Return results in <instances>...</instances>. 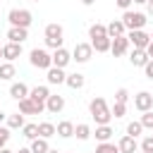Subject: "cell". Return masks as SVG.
Masks as SVG:
<instances>
[{
  "instance_id": "1",
  "label": "cell",
  "mask_w": 153,
  "mask_h": 153,
  "mask_svg": "<svg viewBox=\"0 0 153 153\" xmlns=\"http://www.w3.org/2000/svg\"><path fill=\"white\" fill-rule=\"evenodd\" d=\"M88 112H91V117L96 120V124H108L110 117H112V110L108 108L105 98H100V96H96V98L88 103Z\"/></svg>"
},
{
  "instance_id": "2",
  "label": "cell",
  "mask_w": 153,
  "mask_h": 153,
  "mask_svg": "<svg viewBox=\"0 0 153 153\" xmlns=\"http://www.w3.org/2000/svg\"><path fill=\"white\" fill-rule=\"evenodd\" d=\"M122 22H124L127 31H136V29H143L148 19H146V14H143V12H131V10H124Z\"/></svg>"
},
{
  "instance_id": "3",
  "label": "cell",
  "mask_w": 153,
  "mask_h": 153,
  "mask_svg": "<svg viewBox=\"0 0 153 153\" xmlns=\"http://www.w3.org/2000/svg\"><path fill=\"white\" fill-rule=\"evenodd\" d=\"M45 45L48 48H62V36H65V31H62V26L60 24H48L45 26Z\"/></svg>"
},
{
  "instance_id": "4",
  "label": "cell",
  "mask_w": 153,
  "mask_h": 153,
  "mask_svg": "<svg viewBox=\"0 0 153 153\" xmlns=\"http://www.w3.org/2000/svg\"><path fill=\"white\" fill-rule=\"evenodd\" d=\"M7 22H10L12 26H24V29H29L31 22H33V14H31L29 10H10Z\"/></svg>"
},
{
  "instance_id": "5",
  "label": "cell",
  "mask_w": 153,
  "mask_h": 153,
  "mask_svg": "<svg viewBox=\"0 0 153 153\" xmlns=\"http://www.w3.org/2000/svg\"><path fill=\"white\" fill-rule=\"evenodd\" d=\"M29 60H31V65L38 67V69H50V67H53V55H50L48 50H43V48H33Z\"/></svg>"
},
{
  "instance_id": "6",
  "label": "cell",
  "mask_w": 153,
  "mask_h": 153,
  "mask_svg": "<svg viewBox=\"0 0 153 153\" xmlns=\"http://www.w3.org/2000/svg\"><path fill=\"white\" fill-rule=\"evenodd\" d=\"M93 57V45L91 43H76L74 50H72V60L76 62H88Z\"/></svg>"
},
{
  "instance_id": "7",
  "label": "cell",
  "mask_w": 153,
  "mask_h": 153,
  "mask_svg": "<svg viewBox=\"0 0 153 153\" xmlns=\"http://www.w3.org/2000/svg\"><path fill=\"white\" fill-rule=\"evenodd\" d=\"M127 38H129V43L134 45V48H143L146 50V45L151 43V36L143 31V29H136V31H129L127 33Z\"/></svg>"
},
{
  "instance_id": "8",
  "label": "cell",
  "mask_w": 153,
  "mask_h": 153,
  "mask_svg": "<svg viewBox=\"0 0 153 153\" xmlns=\"http://www.w3.org/2000/svg\"><path fill=\"white\" fill-rule=\"evenodd\" d=\"M134 108H136V110H141V112L153 110V96H151L148 91H139V93L134 96Z\"/></svg>"
},
{
  "instance_id": "9",
  "label": "cell",
  "mask_w": 153,
  "mask_h": 153,
  "mask_svg": "<svg viewBox=\"0 0 153 153\" xmlns=\"http://www.w3.org/2000/svg\"><path fill=\"white\" fill-rule=\"evenodd\" d=\"M43 110H45V108H43V105H38V103H33L29 96L19 100V112H22V115H41Z\"/></svg>"
},
{
  "instance_id": "10",
  "label": "cell",
  "mask_w": 153,
  "mask_h": 153,
  "mask_svg": "<svg viewBox=\"0 0 153 153\" xmlns=\"http://www.w3.org/2000/svg\"><path fill=\"white\" fill-rule=\"evenodd\" d=\"M129 50V38L127 36H115L112 38V45H110V53L115 55V57H120V55H124Z\"/></svg>"
},
{
  "instance_id": "11",
  "label": "cell",
  "mask_w": 153,
  "mask_h": 153,
  "mask_svg": "<svg viewBox=\"0 0 153 153\" xmlns=\"http://www.w3.org/2000/svg\"><path fill=\"white\" fill-rule=\"evenodd\" d=\"M69 62H72V53H69V50H65V48H55V53H53V65L65 69Z\"/></svg>"
},
{
  "instance_id": "12",
  "label": "cell",
  "mask_w": 153,
  "mask_h": 153,
  "mask_svg": "<svg viewBox=\"0 0 153 153\" xmlns=\"http://www.w3.org/2000/svg\"><path fill=\"white\" fill-rule=\"evenodd\" d=\"M48 96H50V91H48V86H33V88L29 91V98H31L33 103H38V105H43V108H45V100H48Z\"/></svg>"
},
{
  "instance_id": "13",
  "label": "cell",
  "mask_w": 153,
  "mask_h": 153,
  "mask_svg": "<svg viewBox=\"0 0 153 153\" xmlns=\"http://www.w3.org/2000/svg\"><path fill=\"white\" fill-rule=\"evenodd\" d=\"M45 79H48V84H65V79H67V74H65V69L62 67H50V69H45Z\"/></svg>"
},
{
  "instance_id": "14",
  "label": "cell",
  "mask_w": 153,
  "mask_h": 153,
  "mask_svg": "<svg viewBox=\"0 0 153 153\" xmlns=\"http://www.w3.org/2000/svg\"><path fill=\"white\" fill-rule=\"evenodd\" d=\"M22 55V43H7V45H2V57L7 60V62H12V60H17Z\"/></svg>"
},
{
  "instance_id": "15",
  "label": "cell",
  "mask_w": 153,
  "mask_h": 153,
  "mask_svg": "<svg viewBox=\"0 0 153 153\" xmlns=\"http://www.w3.org/2000/svg\"><path fill=\"white\" fill-rule=\"evenodd\" d=\"M148 60H151V57H148V53H146L143 48H134L131 55H129V62H131L134 67H146Z\"/></svg>"
},
{
  "instance_id": "16",
  "label": "cell",
  "mask_w": 153,
  "mask_h": 153,
  "mask_svg": "<svg viewBox=\"0 0 153 153\" xmlns=\"http://www.w3.org/2000/svg\"><path fill=\"white\" fill-rule=\"evenodd\" d=\"M117 148H120V153H136V148H139V143H136V139H134V136H129V134H124V136L120 139V143H117Z\"/></svg>"
},
{
  "instance_id": "17",
  "label": "cell",
  "mask_w": 153,
  "mask_h": 153,
  "mask_svg": "<svg viewBox=\"0 0 153 153\" xmlns=\"http://www.w3.org/2000/svg\"><path fill=\"white\" fill-rule=\"evenodd\" d=\"M7 38H10L12 43H24V41L29 38V31H26L24 26H10V31H7Z\"/></svg>"
},
{
  "instance_id": "18",
  "label": "cell",
  "mask_w": 153,
  "mask_h": 153,
  "mask_svg": "<svg viewBox=\"0 0 153 153\" xmlns=\"http://www.w3.org/2000/svg\"><path fill=\"white\" fill-rule=\"evenodd\" d=\"M62 108H65V98H62V96H53V93H50V96H48V100H45V110L57 115Z\"/></svg>"
},
{
  "instance_id": "19",
  "label": "cell",
  "mask_w": 153,
  "mask_h": 153,
  "mask_svg": "<svg viewBox=\"0 0 153 153\" xmlns=\"http://www.w3.org/2000/svg\"><path fill=\"white\" fill-rule=\"evenodd\" d=\"M124 31H127V26H124L122 19H112V22L108 24V36H110V38H115V36H124Z\"/></svg>"
},
{
  "instance_id": "20",
  "label": "cell",
  "mask_w": 153,
  "mask_h": 153,
  "mask_svg": "<svg viewBox=\"0 0 153 153\" xmlns=\"http://www.w3.org/2000/svg\"><path fill=\"white\" fill-rule=\"evenodd\" d=\"M91 45H93V50H96V53H110L112 38H110V36H103V38H93V41H91Z\"/></svg>"
},
{
  "instance_id": "21",
  "label": "cell",
  "mask_w": 153,
  "mask_h": 153,
  "mask_svg": "<svg viewBox=\"0 0 153 153\" xmlns=\"http://www.w3.org/2000/svg\"><path fill=\"white\" fill-rule=\"evenodd\" d=\"M10 96H12L14 100H22V98L29 96V86L22 84V81H19V84H12V86H10Z\"/></svg>"
},
{
  "instance_id": "22",
  "label": "cell",
  "mask_w": 153,
  "mask_h": 153,
  "mask_svg": "<svg viewBox=\"0 0 153 153\" xmlns=\"http://www.w3.org/2000/svg\"><path fill=\"white\" fill-rule=\"evenodd\" d=\"M57 136H62V139H69V136H74V124L69 122V120H62V122H57Z\"/></svg>"
},
{
  "instance_id": "23",
  "label": "cell",
  "mask_w": 153,
  "mask_h": 153,
  "mask_svg": "<svg viewBox=\"0 0 153 153\" xmlns=\"http://www.w3.org/2000/svg\"><path fill=\"white\" fill-rule=\"evenodd\" d=\"M84 74H79V72H74V74H67V79H65V84L69 86V88H81L84 86Z\"/></svg>"
},
{
  "instance_id": "24",
  "label": "cell",
  "mask_w": 153,
  "mask_h": 153,
  "mask_svg": "<svg viewBox=\"0 0 153 153\" xmlns=\"http://www.w3.org/2000/svg\"><path fill=\"white\" fill-rule=\"evenodd\" d=\"M55 134H57V129H55L53 122H41V124H38V136L50 139V136H55Z\"/></svg>"
},
{
  "instance_id": "25",
  "label": "cell",
  "mask_w": 153,
  "mask_h": 153,
  "mask_svg": "<svg viewBox=\"0 0 153 153\" xmlns=\"http://www.w3.org/2000/svg\"><path fill=\"white\" fill-rule=\"evenodd\" d=\"M112 134H115V131H112L110 124H98V127H96V139H98V141H110Z\"/></svg>"
},
{
  "instance_id": "26",
  "label": "cell",
  "mask_w": 153,
  "mask_h": 153,
  "mask_svg": "<svg viewBox=\"0 0 153 153\" xmlns=\"http://www.w3.org/2000/svg\"><path fill=\"white\" fill-rule=\"evenodd\" d=\"M48 151H50L48 139L38 136V139H33V141H31V153H48Z\"/></svg>"
},
{
  "instance_id": "27",
  "label": "cell",
  "mask_w": 153,
  "mask_h": 153,
  "mask_svg": "<svg viewBox=\"0 0 153 153\" xmlns=\"http://www.w3.org/2000/svg\"><path fill=\"white\" fill-rule=\"evenodd\" d=\"M103 36H108V26H103V24H91L88 38L93 41V38H103Z\"/></svg>"
},
{
  "instance_id": "28",
  "label": "cell",
  "mask_w": 153,
  "mask_h": 153,
  "mask_svg": "<svg viewBox=\"0 0 153 153\" xmlns=\"http://www.w3.org/2000/svg\"><path fill=\"white\" fill-rule=\"evenodd\" d=\"M7 127H10V129H22V127H24V115H22V112L7 115Z\"/></svg>"
},
{
  "instance_id": "29",
  "label": "cell",
  "mask_w": 153,
  "mask_h": 153,
  "mask_svg": "<svg viewBox=\"0 0 153 153\" xmlns=\"http://www.w3.org/2000/svg\"><path fill=\"white\" fill-rule=\"evenodd\" d=\"M12 76H14V65H12V62H2V65H0V79L10 81Z\"/></svg>"
},
{
  "instance_id": "30",
  "label": "cell",
  "mask_w": 153,
  "mask_h": 153,
  "mask_svg": "<svg viewBox=\"0 0 153 153\" xmlns=\"http://www.w3.org/2000/svg\"><path fill=\"white\" fill-rule=\"evenodd\" d=\"M74 134H76L79 141H86V139L91 136V127H88V124H76V127H74Z\"/></svg>"
},
{
  "instance_id": "31",
  "label": "cell",
  "mask_w": 153,
  "mask_h": 153,
  "mask_svg": "<svg viewBox=\"0 0 153 153\" xmlns=\"http://www.w3.org/2000/svg\"><path fill=\"white\" fill-rule=\"evenodd\" d=\"M96 153H120V148L115 143H110V141H100L96 146Z\"/></svg>"
},
{
  "instance_id": "32",
  "label": "cell",
  "mask_w": 153,
  "mask_h": 153,
  "mask_svg": "<svg viewBox=\"0 0 153 153\" xmlns=\"http://www.w3.org/2000/svg\"><path fill=\"white\" fill-rule=\"evenodd\" d=\"M22 131H24V136H26V139H31V141H33V139H38V124H24V127H22Z\"/></svg>"
},
{
  "instance_id": "33",
  "label": "cell",
  "mask_w": 153,
  "mask_h": 153,
  "mask_svg": "<svg viewBox=\"0 0 153 153\" xmlns=\"http://www.w3.org/2000/svg\"><path fill=\"white\" fill-rule=\"evenodd\" d=\"M141 131H143V124H141V122H129V124H127V134H129V136L136 139Z\"/></svg>"
},
{
  "instance_id": "34",
  "label": "cell",
  "mask_w": 153,
  "mask_h": 153,
  "mask_svg": "<svg viewBox=\"0 0 153 153\" xmlns=\"http://www.w3.org/2000/svg\"><path fill=\"white\" fill-rule=\"evenodd\" d=\"M139 122L143 124V129H151V131H153V110H146V112L141 115Z\"/></svg>"
},
{
  "instance_id": "35",
  "label": "cell",
  "mask_w": 153,
  "mask_h": 153,
  "mask_svg": "<svg viewBox=\"0 0 153 153\" xmlns=\"http://www.w3.org/2000/svg\"><path fill=\"white\" fill-rule=\"evenodd\" d=\"M127 115V103H117L115 100V105H112V117H124Z\"/></svg>"
},
{
  "instance_id": "36",
  "label": "cell",
  "mask_w": 153,
  "mask_h": 153,
  "mask_svg": "<svg viewBox=\"0 0 153 153\" xmlns=\"http://www.w3.org/2000/svg\"><path fill=\"white\" fill-rule=\"evenodd\" d=\"M10 141V127H0V148H5Z\"/></svg>"
},
{
  "instance_id": "37",
  "label": "cell",
  "mask_w": 153,
  "mask_h": 153,
  "mask_svg": "<svg viewBox=\"0 0 153 153\" xmlns=\"http://www.w3.org/2000/svg\"><path fill=\"white\" fill-rule=\"evenodd\" d=\"M115 100H117V103H127V100H129V91H127V88H117Z\"/></svg>"
},
{
  "instance_id": "38",
  "label": "cell",
  "mask_w": 153,
  "mask_h": 153,
  "mask_svg": "<svg viewBox=\"0 0 153 153\" xmlns=\"http://www.w3.org/2000/svg\"><path fill=\"white\" fill-rule=\"evenodd\" d=\"M141 151H146V153H153V134H151V136H146V139L141 141Z\"/></svg>"
},
{
  "instance_id": "39",
  "label": "cell",
  "mask_w": 153,
  "mask_h": 153,
  "mask_svg": "<svg viewBox=\"0 0 153 153\" xmlns=\"http://www.w3.org/2000/svg\"><path fill=\"white\" fill-rule=\"evenodd\" d=\"M115 2H117V7H120V10H129L134 0H115Z\"/></svg>"
},
{
  "instance_id": "40",
  "label": "cell",
  "mask_w": 153,
  "mask_h": 153,
  "mask_svg": "<svg viewBox=\"0 0 153 153\" xmlns=\"http://www.w3.org/2000/svg\"><path fill=\"white\" fill-rule=\"evenodd\" d=\"M143 72H146V76H148V79H153V60H148V62H146Z\"/></svg>"
},
{
  "instance_id": "41",
  "label": "cell",
  "mask_w": 153,
  "mask_h": 153,
  "mask_svg": "<svg viewBox=\"0 0 153 153\" xmlns=\"http://www.w3.org/2000/svg\"><path fill=\"white\" fill-rule=\"evenodd\" d=\"M146 53H148V57H151V60H153V41H151V43H148V45H146Z\"/></svg>"
},
{
  "instance_id": "42",
  "label": "cell",
  "mask_w": 153,
  "mask_h": 153,
  "mask_svg": "<svg viewBox=\"0 0 153 153\" xmlns=\"http://www.w3.org/2000/svg\"><path fill=\"white\" fill-rule=\"evenodd\" d=\"M146 7H148V14H153V0H148V2H146Z\"/></svg>"
},
{
  "instance_id": "43",
  "label": "cell",
  "mask_w": 153,
  "mask_h": 153,
  "mask_svg": "<svg viewBox=\"0 0 153 153\" xmlns=\"http://www.w3.org/2000/svg\"><path fill=\"white\" fill-rule=\"evenodd\" d=\"M14 153H31V148H19V151H14Z\"/></svg>"
},
{
  "instance_id": "44",
  "label": "cell",
  "mask_w": 153,
  "mask_h": 153,
  "mask_svg": "<svg viewBox=\"0 0 153 153\" xmlns=\"http://www.w3.org/2000/svg\"><path fill=\"white\" fill-rule=\"evenodd\" d=\"M81 2H84V5H93L96 0H81Z\"/></svg>"
},
{
  "instance_id": "45",
  "label": "cell",
  "mask_w": 153,
  "mask_h": 153,
  "mask_svg": "<svg viewBox=\"0 0 153 153\" xmlns=\"http://www.w3.org/2000/svg\"><path fill=\"white\" fill-rule=\"evenodd\" d=\"M134 2H136V5H146L148 0H134Z\"/></svg>"
},
{
  "instance_id": "46",
  "label": "cell",
  "mask_w": 153,
  "mask_h": 153,
  "mask_svg": "<svg viewBox=\"0 0 153 153\" xmlns=\"http://www.w3.org/2000/svg\"><path fill=\"white\" fill-rule=\"evenodd\" d=\"M0 153H14V151H7V148H0Z\"/></svg>"
},
{
  "instance_id": "47",
  "label": "cell",
  "mask_w": 153,
  "mask_h": 153,
  "mask_svg": "<svg viewBox=\"0 0 153 153\" xmlns=\"http://www.w3.org/2000/svg\"><path fill=\"white\" fill-rule=\"evenodd\" d=\"M48 153H60V151H55V148H50V151H48Z\"/></svg>"
},
{
  "instance_id": "48",
  "label": "cell",
  "mask_w": 153,
  "mask_h": 153,
  "mask_svg": "<svg viewBox=\"0 0 153 153\" xmlns=\"http://www.w3.org/2000/svg\"><path fill=\"white\" fill-rule=\"evenodd\" d=\"M0 57H2V50H0ZM0 65H2V62H0Z\"/></svg>"
},
{
  "instance_id": "49",
  "label": "cell",
  "mask_w": 153,
  "mask_h": 153,
  "mask_svg": "<svg viewBox=\"0 0 153 153\" xmlns=\"http://www.w3.org/2000/svg\"><path fill=\"white\" fill-rule=\"evenodd\" d=\"M31 2H38V0H31Z\"/></svg>"
},
{
  "instance_id": "50",
  "label": "cell",
  "mask_w": 153,
  "mask_h": 153,
  "mask_svg": "<svg viewBox=\"0 0 153 153\" xmlns=\"http://www.w3.org/2000/svg\"><path fill=\"white\" fill-rule=\"evenodd\" d=\"M151 41H153V33H151Z\"/></svg>"
},
{
  "instance_id": "51",
  "label": "cell",
  "mask_w": 153,
  "mask_h": 153,
  "mask_svg": "<svg viewBox=\"0 0 153 153\" xmlns=\"http://www.w3.org/2000/svg\"><path fill=\"white\" fill-rule=\"evenodd\" d=\"M141 153H146V151H141Z\"/></svg>"
},
{
  "instance_id": "52",
  "label": "cell",
  "mask_w": 153,
  "mask_h": 153,
  "mask_svg": "<svg viewBox=\"0 0 153 153\" xmlns=\"http://www.w3.org/2000/svg\"><path fill=\"white\" fill-rule=\"evenodd\" d=\"M0 50H2V48H0Z\"/></svg>"
}]
</instances>
